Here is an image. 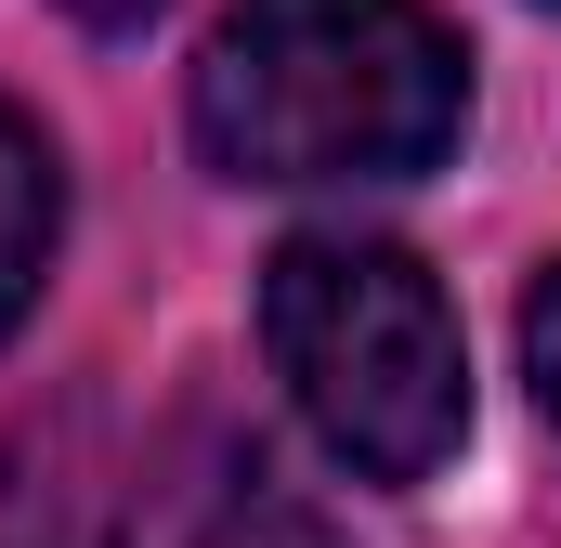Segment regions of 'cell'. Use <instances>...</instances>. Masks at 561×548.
<instances>
[{
  "instance_id": "cell-3",
  "label": "cell",
  "mask_w": 561,
  "mask_h": 548,
  "mask_svg": "<svg viewBox=\"0 0 561 548\" xmlns=\"http://www.w3.org/2000/svg\"><path fill=\"white\" fill-rule=\"evenodd\" d=\"M53 236H66V170H53L39 118L0 105V340L26 327V300H39V274H53Z\"/></svg>"
},
{
  "instance_id": "cell-1",
  "label": "cell",
  "mask_w": 561,
  "mask_h": 548,
  "mask_svg": "<svg viewBox=\"0 0 561 548\" xmlns=\"http://www.w3.org/2000/svg\"><path fill=\"white\" fill-rule=\"evenodd\" d=\"M470 132V39L431 0H222L196 144L222 183H419Z\"/></svg>"
},
{
  "instance_id": "cell-6",
  "label": "cell",
  "mask_w": 561,
  "mask_h": 548,
  "mask_svg": "<svg viewBox=\"0 0 561 548\" xmlns=\"http://www.w3.org/2000/svg\"><path fill=\"white\" fill-rule=\"evenodd\" d=\"M66 13H79V26H105V39H118V26H144V13H157V0H66Z\"/></svg>"
},
{
  "instance_id": "cell-7",
  "label": "cell",
  "mask_w": 561,
  "mask_h": 548,
  "mask_svg": "<svg viewBox=\"0 0 561 548\" xmlns=\"http://www.w3.org/2000/svg\"><path fill=\"white\" fill-rule=\"evenodd\" d=\"M549 13H561V0H549Z\"/></svg>"
},
{
  "instance_id": "cell-5",
  "label": "cell",
  "mask_w": 561,
  "mask_h": 548,
  "mask_svg": "<svg viewBox=\"0 0 561 548\" xmlns=\"http://www.w3.org/2000/svg\"><path fill=\"white\" fill-rule=\"evenodd\" d=\"M523 366H536V406H549V431H561V262L536 274V300H523Z\"/></svg>"
},
{
  "instance_id": "cell-2",
  "label": "cell",
  "mask_w": 561,
  "mask_h": 548,
  "mask_svg": "<svg viewBox=\"0 0 561 548\" xmlns=\"http://www.w3.org/2000/svg\"><path fill=\"white\" fill-rule=\"evenodd\" d=\"M262 353L313 444L366 483H431L470 444V340L419 249L392 236H287L262 262Z\"/></svg>"
},
{
  "instance_id": "cell-4",
  "label": "cell",
  "mask_w": 561,
  "mask_h": 548,
  "mask_svg": "<svg viewBox=\"0 0 561 548\" xmlns=\"http://www.w3.org/2000/svg\"><path fill=\"white\" fill-rule=\"evenodd\" d=\"M196 548H340V523H327L313 496H287V483H262V470H249V483L196 523Z\"/></svg>"
}]
</instances>
